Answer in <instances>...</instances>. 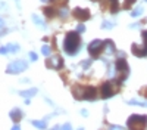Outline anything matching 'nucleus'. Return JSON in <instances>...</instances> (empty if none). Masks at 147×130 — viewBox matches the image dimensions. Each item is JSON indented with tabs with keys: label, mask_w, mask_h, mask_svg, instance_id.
I'll use <instances>...</instances> for the list:
<instances>
[{
	"label": "nucleus",
	"mask_w": 147,
	"mask_h": 130,
	"mask_svg": "<svg viewBox=\"0 0 147 130\" xmlns=\"http://www.w3.org/2000/svg\"><path fill=\"white\" fill-rule=\"evenodd\" d=\"M12 130H21V127H19V126H18V124H15V126H13V127H12Z\"/></svg>",
	"instance_id": "473e14b6"
},
{
	"label": "nucleus",
	"mask_w": 147,
	"mask_h": 130,
	"mask_svg": "<svg viewBox=\"0 0 147 130\" xmlns=\"http://www.w3.org/2000/svg\"><path fill=\"white\" fill-rule=\"evenodd\" d=\"M41 2H47V0H41Z\"/></svg>",
	"instance_id": "e433bc0d"
},
{
	"label": "nucleus",
	"mask_w": 147,
	"mask_h": 130,
	"mask_svg": "<svg viewBox=\"0 0 147 130\" xmlns=\"http://www.w3.org/2000/svg\"><path fill=\"white\" fill-rule=\"evenodd\" d=\"M128 103H129V105H140V106H144V102L137 101V99H131V101H128Z\"/></svg>",
	"instance_id": "5701e85b"
},
{
	"label": "nucleus",
	"mask_w": 147,
	"mask_h": 130,
	"mask_svg": "<svg viewBox=\"0 0 147 130\" xmlns=\"http://www.w3.org/2000/svg\"><path fill=\"white\" fill-rule=\"evenodd\" d=\"M105 50H106V53H109V55H112V53L115 52V44H113L112 40H106V42H105Z\"/></svg>",
	"instance_id": "ddd939ff"
},
{
	"label": "nucleus",
	"mask_w": 147,
	"mask_h": 130,
	"mask_svg": "<svg viewBox=\"0 0 147 130\" xmlns=\"http://www.w3.org/2000/svg\"><path fill=\"white\" fill-rule=\"evenodd\" d=\"M72 14H74V18H77L78 21H87V19H90V10L88 9L75 7Z\"/></svg>",
	"instance_id": "0eeeda50"
},
{
	"label": "nucleus",
	"mask_w": 147,
	"mask_h": 130,
	"mask_svg": "<svg viewBox=\"0 0 147 130\" xmlns=\"http://www.w3.org/2000/svg\"><path fill=\"white\" fill-rule=\"evenodd\" d=\"M80 44H81V37H80V33L78 31H69L65 37L63 42V49L68 55L74 56L77 55L80 50Z\"/></svg>",
	"instance_id": "f257e3e1"
},
{
	"label": "nucleus",
	"mask_w": 147,
	"mask_h": 130,
	"mask_svg": "<svg viewBox=\"0 0 147 130\" xmlns=\"http://www.w3.org/2000/svg\"><path fill=\"white\" fill-rule=\"evenodd\" d=\"M119 89V81H107L102 86V98H112Z\"/></svg>",
	"instance_id": "20e7f679"
},
{
	"label": "nucleus",
	"mask_w": 147,
	"mask_h": 130,
	"mask_svg": "<svg viewBox=\"0 0 147 130\" xmlns=\"http://www.w3.org/2000/svg\"><path fill=\"white\" fill-rule=\"evenodd\" d=\"M137 0H125V5H124V9H129L134 3H136Z\"/></svg>",
	"instance_id": "4be33fe9"
},
{
	"label": "nucleus",
	"mask_w": 147,
	"mask_h": 130,
	"mask_svg": "<svg viewBox=\"0 0 147 130\" xmlns=\"http://www.w3.org/2000/svg\"><path fill=\"white\" fill-rule=\"evenodd\" d=\"M7 52H9V50H7V47H3V46L0 47V53H2V55H6Z\"/></svg>",
	"instance_id": "cd10ccee"
},
{
	"label": "nucleus",
	"mask_w": 147,
	"mask_h": 130,
	"mask_svg": "<svg viewBox=\"0 0 147 130\" xmlns=\"http://www.w3.org/2000/svg\"><path fill=\"white\" fill-rule=\"evenodd\" d=\"M53 3H63V5H66L68 3V0H52Z\"/></svg>",
	"instance_id": "c756f323"
},
{
	"label": "nucleus",
	"mask_w": 147,
	"mask_h": 130,
	"mask_svg": "<svg viewBox=\"0 0 147 130\" xmlns=\"http://www.w3.org/2000/svg\"><path fill=\"white\" fill-rule=\"evenodd\" d=\"M28 68V65H27V62L25 61H13V62H10L9 65H7V68H6V73L7 74H19V73H22V71H25Z\"/></svg>",
	"instance_id": "39448f33"
},
{
	"label": "nucleus",
	"mask_w": 147,
	"mask_h": 130,
	"mask_svg": "<svg viewBox=\"0 0 147 130\" xmlns=\"http://www.w3.org/2000/svg\"><path fill=\"white\" fill-rule=\"evenodd\" d=\"M37 90L35 87H32V89H28V90H21V92H18L21 96H24V98H31V96H34V95H37Z\"/></svg>",
	"instance_id": "f8f14e48"
},
{
	"label": "nucleus",
	"mask_w": 147,
	"mask_h": 130,
	"mask_svg": "<svg viewBox=\"0 0 147 130\" xmlns=\"http://www.w3.org/2000/svg\"><path fill=\"white\" fill-rule=\"evenodd\" d=\"M110 10H112V14L118 12V0H110Z\"/></svg>",
	"instance_id": "f3484780"
},
{
	"label": "nucleus",
	"mask_w": 147,
	"mask_h": 130,
	"mask_svg": "<svg viewBox=\"0 0 147 130\" xmlns=\"http://www.w3.org/2000/svg\"><path fill=\"white\" fill-rule=\"evenodd\" d=\"M3 25H5V21L0 19V28H3Z\"/></svg>",
	"instance_id": "72a5a7b5"
},
{
	"label": "nucleus",
	"mask_w": 147,
	"mask_h": 130,
	"mask_svg": "<svg viewBox=\"0 0 147 130\" xmlns=\"http://www.w3.org/2000/svg\"><path fill=\"white\" fill-rule=\"evenodd\" d=\"M78 130H84V129H82V127H81V129H78Z\"/></svg>",
	"instance_id": "c9c22d12"
},
{
	"label": "nucleus",
	"mask_w": 147,
	"mask_h": 130,
	"mask_svg": "<svg viewBox=\"0 0 147 130\" xmlns=\"http://www.w3.org/2000/svg\"><path fill=\"white\" fill-rule=\"evenodd\" d=\"M141 37H143V42H144V44L147 46V30H144V31L141 33Z\"/></svg>",
	"instance_id": "393cba45"
},
{
	"label": "nucleus",
	"mask_w": 147,
	"mask_h": 130,
	"mask_svg": "<svg viewBox=\"0 0 147 130\" xmlns=\"http://www.w3.org/2000/svg\"><path fill=\"white\" fill-rule=\"evenodd\" d=\"M46 65H47V68L59 69V68H62V65H63V59L60 58V56H52L50 59H47Z\"/></svg>",
	"instance_id": "6e6552de"
},
{
	"label": "nucleus",
	"mask_w": 147,
	"mask_h": 130,
	"mask_svg": "<svg viewBox=\"0 0 147 130\" xmlns=\"http://www.w3.org/2000/svg\"><path fill=\"white\" fill-rule=\"evenodd\" d=\"M143 14V7L141 6H138V7H136L132 12H131V16H134V18H137V16H140Z\"/></svg>",
	"instance_id": "dca6fc26"
},
{
	"label": "nucleus",
	"mask_w": 147,
	"mask_h": 130,
	"mask_svg": "<svg viewBox=\"0 0 147 130\" xmlns=\"http://www.w3.org/2000/svg\"><path fill=\"white\" fill-rule=\"evenodd\" d=\"M41 53L46 55V56H49V55H50V47H49L47 44H44V46L41 47Z\"/></svg>",
	"instance_id": "412c9836"
},
{
	"label": "nucleus",
	"mask_w": 147,
	"mask_h": 130,
	"mask_svg": "<svg viewBox=\"0 0 147 130\" xmlns=\"http://www.w3.org/2000/svg\"><path fill=\"white\" fill-rule=\"evenodd\" d=\"M103 30H110L113 28V22H109V21H103V25H102Z\"/></svg>",
	"instance_id": "6ab92c4d"
},
{
	"label": "nucleus",
	"mask_w": 147,
	"mask_h": 130,
	"mask_svg": "<svg viewBox=\"0 0 147 130\" xmlns=\"http://www.w3.org/2000/svg\"><path fill=\"white\" fill-rule=\"evenodd\" d=\"M59 15H60V18H66V16H68V9H66V7H65V9H60Z\"/></svg>",
	"instance_id": "b1692460"
},
{
	"label": "nucleus",
	"mask_w": 147,
	"mask_h": 130,
	"mask_svg": "<svg viewBox=\"0 0 147 130\" xmlns=\"http://www.w3.org/2000/svg\"><path fill=\"white\" fill-rule=\"evenodd\" d=\"M44 14H46V16H49V18H53V9L52 7H44Z\"/></svg>",
	"instance_id": "aec40b11"
},
{
	"label": "nucleus",
	"mask_w": 147,
	"mask_h": 130,
	"mask_svg": "<svg viewBox=\"0 0 147 130\" xmlns=\"http://www.w3.org/2000/svg\"><path fill=\"white\" fill-rule=\"evenodd\" d=\"M52 130H60V127H59V126H55V127H53Z\"/></svg>",
	"instance_id": "f704fd0d"
},
{
	"label": "nucleus",
	"mask_w": 147,
	"mask_h": 130,
	"mask_svg": "<svg viewBox=\"0 0 147 130\" xmlns=\"http://www.w3.org/2000/svg\"><path fill=\"white\" fill-rule=\"evenodd\" d=\"M9 115H10L12 120H13V123H18V121L21 120V118H22V115H24V114H22V111H21L19 108H15V110H12V111H10V114H9Z\"/></svg>",
	"instance_id": "9b49d317"
},
{
	"label": "nucleus",
	"mask_w": 147,
	"mask_h": 130,
	"mask_svg": "<svg viewBox=\"0 0 147 130\" xmlns=\"http://www.w3.org/2000/svg\"><path fill=\"white\" fill-rule=\"evenodd\" d=\"M72 93L77 99H87V101H94L97 95L94 87H75Z\"/></svg>",
	"instance_id": "f03ea898"
},
{
	"label": "nucleus",
	"mask_w": 147,
	"mask_h": 130,
	"mask_svg": "<svg viewBox=\"0 0 147 130\" xmlns=\"http://www.w3.org/2000/svg\"><path fill=\"white\" fill-rule=\"evenodd\" d=\"M147 124V117L146 115H131L127 121V126L129 130H144Z\"/></svg>",
	"instance_id": "7ed1b4c3"
},
{
	"label": "nucleus",
	"mask_w": 147,
	"mask_h": 130,
	"mask_svg": "<svg viewBox=\"0 0 147 130\" xmlns=\"http://www.w3.org/2000/svg\"><path fill=\"white\" fill-rule=\"evenodd\" d=\"M6 47H7V50H9V52H18V50H19V46L15 44V43H9Z\"/></svg>",
	"instance_id": "a211bd4d"
},
{
	"label": "nucleus",
	"mask_w": 147,
	"mask_h": 130,
	"mask_svg": "<svg viewBox=\"0 0 147 130\" xmlns=\"http://www.w3.org/2000/svg\"><path fill=\"white\" fill-rule=\"evenodd\" d=\"M115 68H116V71H118V73H124L125 76L128 74V71H129V68H128V64H127V61H125V59H118V61H116V64H115Z\"/></svg>",
	"instance_id": "9d476101"
},
{
	"label": "nucleus",
	"mask_w": 147,
	"mask_h": 130,
	"mask_svg": "<svg viewBox=\"0 0 147 130\" xmlns=\"http://www.w3.org/2000/svg\"><path fill=\"white\" fill-rule=\"evenodd\" d=\"M30 58H31V61H37V59H38L37 53H34V52H30Z\"/></svg>",
	"instance_id": "bb28decb"
},
{
	"label": "nucleus",
	"mask_w": 147,
	"mask_h": 130,
	"mask_svg": "<svg viewBox=\"0 0 147 130\" xmlns=\"http://www.w3.org/2000/svg\"><path fill=\"white\" fill-rule=\"evenodd\" d=\"M90 65H91V61H90V59H88L87 62H82V67H84V68H88Z\"/></svg>",
	"instance_id": "7c9ffc66"
},
{
	"label": "nucleus",
	"mask_w": 147,
	"mask_h": 130,
	"mask_svg": "<svg viewBox=\"0 0 147 130\" xmlns=\"http://www.w3.org/2000/svg\"><path fill=\"white\" fill-rule=\"evenodd\" d=\"M60 130H72V127H71L69 123H66V124H63L62 127H60Z\"/></svg>",
	"instance_id": "a878e982"
},
{
	"label": "nucleus",
	"mask_w": 147,
	"mask_h": 130,
	"mask_svg": "<svg viewBox=\"0 0 147 130\" xmlns=\"http://www.w3.org/2000/svg\"><path fill=\"white\" fill-rule=\"evenodd\" d=\"M132 53L136 55V56H138V58H144V56H147V46L146 44H143V46H138V44H132Z\"/></svg>",
	"instance_id": "1a4fd4ad"
},
{
	"label": "nucleus",
	"mask_w": 147,
	"mask_h": 130,
	"mask_svg": "<svg viewBox=\"0 0 147 130\" xmlns=\"http://www.w3.org/2000/svg\"><path fill=\"white\" fill-rule=\"evenodd\" d=\"M32 21H34V24H35V25L37 27H40V28H46V24L43 22V19L41 18H38V16H37V15H32Z\"/></svg>",
	"instance_id": "4468645a"
},
{
	"label": "nucleus",
	"mask_w": 147,
	"mask_h": 130,
	"mask_svg": "<svg viewBox=\"0 0 147 130\" xmlns=\"http://www.w3.org/2000/svg\"><path fill=\"white\" fill-rule=\"evenodd\" d=\"M31 123H32V126H35L37 129H41V130H44V129L47 127V123H46V121H37V120H32Z\"/></svg>",
	"instance_id": "2eb2a0df"
},
{
	"label": "nucleus",
	"mask_w": 147,
	"mask_h": 130,
	"mask_svg": "<svg viewBox=\"0 0 147 130\" xmlns=\"http://www.w3.org/2000/svg\"><path fill=\"white\" fill-rule=\"evenodd\" d=\"M103 49H105V42H102V40H93L88 44V53L93 58H97Z\"/></svg>",
	"instance_id": "423d86ee"
},
{
	"label": "nucleus",
	"mask_w": 147,
	"mask_h": 130,
	"mask_svg": "<svg viewBox=\"0 0 147 130\" xmlns=\"http://www.w3.org/2000/svg\"><path fill=\"white\" fill-rule=\"evenodd\" d=\"M110 130H124V129L119 127V126H110Z\"/></svg>",
	"instance_id": "2f4dec72"
},
{
	"label": "nucleus",
	"mask_w": 147,
	"mask_h": 130,
	"mask_svg": "<svg viewBox=\"0 0 147 130\" xmlns=\"http://www.w3.org/2000/svg\"><path fill=\"white\" fill-rule=\"evenodd\" d=\"M146 2H147V0H146Z\"/></svg>",
	"instance_id": "4c0bfd02"
},
{
	"label": "nucleus",
	"mask_w": 147,
	"mask_h": 130,
	"mask_svg": "<svg viewBox=\"0 0 147 130\" xmlns=\"http://www.w3.org/2000/svg\"><path fill=\"white\" fill-rule=\"evenodd\" d=\"M77 31H78V33H84V31H85V27H84V25H78V27H77Z\"/></svg>",
	"instance_id": "c85d7f7f"
}]
</instances>
